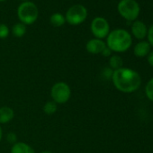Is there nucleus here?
Instances as JSON below:
<instances>
[{
  "label": "nucleus",
  "instance_id": "nucleus-1",
  "mask_svg": "<svg viewBox=\"0 0 153 153\" xmlns=\"http://www.w3.org/2000/svg\"><path fill=\"white\" fill-rule=\"evenodd\" d=\"M111 79L115 88L123 93L135 92L141 85L140 74L134 69L124 67L114 70Z\"/></svg>",
  "mask_w": 153,
  "mask_h": 153
},
{
  "label": "nucleus",
  "instance_id": "nucleus-2",
  "mask_svg": "<svg viewBox=\"0 0 153 153\" xmlns=\"http://www.w3.org/2000/svg\"><path fill=\"white\" fill-rule=\"evenodd\" d=\"M105 44L114 52H125L132 44V37L131 34L124 29H115L110 31L106 37Z\"/></svg>",
  "mask_w": 153,
  "mask_h": 153
},
{
  "label": "nucleus",
  "instance_id": "nucleus-3",
  "mask_svg": "<svg viewBox=\"0 0 153 153\" xmlns=\"http://www.w3.org/2000/svg\"><path fill=\"white\" fill-rule=\"evenodd\" d=\"M39 16V9L32 1L22 2L17 8V17L25 25L34 24Z\"/></svg>",
  "mask_w": 153,
  "mask_h": 153
},
{
  "label": "nucleus",
  "instance_id": "nucleus-4",
  "mask_svg": "<svg viewBox=\"0 0 153 153\" xmlns=\"http://www.w3.org/2000/svg\"><path fill=\"white\" fill-rule=\"evenodd\" d=\"M117 11L125 20L134 22L140 16V7L136 0H121L117 5Z\"/></svg>",
  "mask_w": 153,
  "mask_h": 153
},
{
  "label": "nucleus",
  "instance_id": "nucleus-5",
  "mask_svg": "<svg viewBox=\"0 0 153 153\" xmlns=\"http://www.w3.org/2000/svg\"><path fill=\"white\" fill-rule=\"evenodd\" d=\"M88 16V9L85 6L76 4L71 6L66 12V22L70 25H79L84 23Z\"/></svg>",
  "mask_w": 153,
  "mask_h": 153
},
{
  "label": "nucleus",
  "instance_id": "nucleus-6",
  "mask_svg": "<svg viewBox=\"0 0 153 153\" xmlns=\"http://www.w3.org/2000/svg\"><path fill=\"white\" fill-rule=\"evenodd\" d=\"M71 96V89L69 86L65 82H58L53 85L51 90V97L52 101L57 105H62L67 103Z\"/></svg>",
  "mask_w": 153,
  "mask_h": 153
},
{
  "label": "nucleus",
  "instance_id": "nucleus-7",
  "mask_svg": "<svg viewBox=\"0 0 153 153\" xmlns=\"http://www.w3.org/2000/svg\"><path fill=\"white\" fill-rule=\"evenodd\" d=\"M90 30L95 38L103 40L106 38L110 33V25L105 18L102 16H97L91 22Z\"/></svg>",
  "mask_w": 153,
  "mask_h": 153
},
{
  "label": "nucleus",
  "instance_id": "nucleus-8",
  "mask_svg": "<svg viewBox=\"0 0 153 153\" xmlns=\"http://www.w3.org/2000/svg\"><path fill=\"white\" fill-rule=\"evenodd\" d=\"M131 31L132 36H134L136 39L143 40L145 37H147L148 27L143 22L140 20H135L131 26Z\"/></svg>",
  "mask_w": 153,
  "mask_h": 153
},
{
  "label": "nucleus",
  "instance_id": "nucleus-9",
  "mask_svg": "<svg viewBox=\"0 0 153 153\" xmlns=\"http://www.w3.org/2000/svg\"><path fill=\"white\" fill-rule=\"evenodd\" d=\"M105 47V42L103 40L97 38L89 40L86 44V50L91 54H101Z\"/></svg>",
  "mask_w": 153,
  "mask_h": 153
},
{
  "label": "nucleus",
  "instance_id": "nucleus-10",
  "mask_svg": "<svg viewBox=\"0 0 153 153\" xmlns=\"http://www.w3.org/2000/svg\"><path fill=\"white\" fill-rule=\"evenodd\" d=\"M150 45L147 41H140L135 44L133 48V53L137 58H144L150 52Z\"/></svg>",
  "mask_w": 153,
  "mask_h": 153
},
{
  "label": "nucleus",
  "instance_id": "nucleus-11",
  "mask_svg": "<svg viewBox=\"0 0 153 153\" xmlns=\"http://www.w3.org/2000/svg\"><path fill=\"white\" fill-rule=\"evenodd\" d=\"M15 116L14 110L9 106L0 107V123L5 124L13 120Z\"/></svg>",
  "mask_w": 153,
  "mask_h": 153
},
{
  "label": "nucleus",
  "instance_id": "nucleus-12",
  "mask_svg": "<svg viewBox=\"0 0 153 153\" xmlns=\"http://www.w3.org/2000/svg\"><path fill=\"white\" fill-rule=\"evenodd\" d=\"M11 153H35L34 149L25 142H16L11 148Z\"/></svg>",
  "mask_w": 153,
  "mask_h": 153
},
{
  "label": "nucleus",
  "instance_id": "nucleus-13",
  "mask_svg": "<svg viewBox=\"0 0 153 153\" xmlns=\"http://www.w3.org/2000/svg\"><path fill=\"white\" fill-rule=\"evenodd\" d=\"M50 23L54 27H61L66 23L65 16L60 13H54L50 17Z\"/></svg>",
  "mask_w": 153,
  "mask_h": 153
},
{
  "label": "nucleus",
  "instance_id": "nucleus-14",
  "mask_svg": "<svg viewBox=\"0 0 153 153\" xmlns=\"http://www.w3.org/2000/svg\"><path fill=\"white\" fill-rule=\"evenodd\" d=\"M26 33V25L22 23H17L12 27V34L16 38H21Z\"/></svg>",
  "mask_w": 153,
  "mask_h": 153
},
{
  "label": "nucleus",
  "instance_id": "nucleus-15",
  "mask_svg": "<svg viewBox=\"0 0 153 153\" xmlns=\"http://www.w3.org/2000/svg\"><path fill=\"white\" fill-rule=\"evenodd\" d=\"M109 66L113 70L119 69L123 66V60L119 55H112L109 59Z\"/></svg>",
  "mask_w": 153,
  "mask_h": 153
},
{
  "label": "nucleus",
  "instance_id": "nucleus-16",
  "mask_svg": "<svg viewBox=\"0 0 153 153\" xmlns=\"http://www.w3.org/2000/svg\"><path fill=\"white\" fill-rule=\"evenodd\" d=\"M57 108H58V106H57V104L55 102L49 101L43 105V112L48 115H51V114L56 113Z\"/></svg>",
  "mask_w": 153,
  "mask_h": 153
},
{
  "label": "nucleus",
  "instance_id": "nucleus-17",
  "mask_svg": "<svg viewBox=\"0 0 153 153\" xmlns=\"http://www.w3.org/2000/svg\"><path fill=\"white\" fill-rule=\"evenodd\" d=\"M145 95L149 100L153 102V78L149 80L145 87Z\"/></svg>",
  "mask_w": 153,
  "mask_h": 153
},
{
  "label": "nucleus",
  "instance_id": "nucleus-18",
  "mask_svg": "<svg viewBox=\"0 0 153 153\" xmlns=\"http://www.w3.org/2000/svg\"><path fill=\"white\" fill-rule=\"evenodd\" d=\"M10 30L5 24H0V39H6L9 35Z\"/></svg>",
  "mask_w": 153,
  "mask_h": 153
},
{
  "label": "nucleus",
  "instance_id": "nucleus-19",
  "mask_svg": "<svg viewBox=\"0 0 153 153\" xmlns=\"http://www.w3.org/2000/svg\"><path fill=\"white\" fill-rule=\"evenodd\" d=\"M147 38H148V42L149 43V45L153 47V25H151L150 27L148 29Z\"/></svg>",
  "mask_w": 153,
  "mask_h": 153
},
{
  "label": "nucleus",
  "instance_id": "nucleus-20",
  "mask_svg": "<svg viewBox=\"0 0 153 153\" xmlns=\"http://www.w3.org/2000/svg\"><path fill=\"white\" fill-rule=\"evenodd\" d=\"M7 140L11 143L12 145L16 143V140H17V136L15 132H9L7 135Z\"/></svg>",
  "mask_w": 153,
  "mask_h": 153
},
{
  "label": "nucleus",
  "instance_id": "nucleus-21",
  "mask_svg": "<svg viewBox=\"0 0 153 153\" xmlns=\"http://www.w3.org/2000/svg\"><path fill=\"white\" fill-rule=\"evenodd\" d=\"M113 73H114V70L111 68H106L104 69L103 71V76L106 79H112V76H113Z\"/></svg>",
  "mask_w": 153,
  "mask_h": 153
},
{
  "label": "nucleus",
  "instance_id": "nucleus-22",
  "mask_svg": "<svg viewBox=\"0 0 153 153\" xmlns=\"http://www.w3.org/2000/svg\"><path fill=\"white\" fill-rule=\"evenodd\" d=\"M112 52H113V51L106 46V47L105 48V50L102 51L101 54H102L104 57H111V56H112Z\"/></svg>",
  "mask_w": 153,
  "mask_h": 153
},
{
  "label": "nucleus",
  "instance_id": "nucleus-23",
  "mask_svg": "<svg viewBox=\"0 0 153 153\" xmlns=\"http://www.w3.org/2000/svg\"><path fill=\"white\" fill-rule=\"evenodd\" d=\"M147 60H148V63L151 67H153V51H150V52L147 56Z\"/></svg>",
  "mask_w": 153,
  "mask_h": 153
},
{
  "label": "nucleus",
  "instance_id": "nucleus-24",
  "mask_svg": "<svg viewBox=\"0 0 153 153\" xmlns=\"http://www.w3.org/2000/svg\"><path fill=\"white\" fill-rule=\"evenodd\" d=\"M2 138H3V131H2L1 126H0V141L2 140Z\"/></svg>",
  "mask_w": 153,
  "mask_h": 153
},
{
  "label": "nucleus",
  "instance_id": "nucleus-25",
  "mask_svg": "<svg viewBox=\"0 0 153 153\" xmlns=\"http://www.w3.org/2000/svg\"><path fill=\"white\" fill-rule=\"evenodd\" d=\"M41 153H53V152H51V151H50V150H44V151H42V152H41Z\"/></svg>",
  "mask_w": 153,
  "mask_h": 153
},
{
  "label": "nucleus",
  "instance_id": "nucleus-26",
  "mask_svg": "<svg viewBox=\"0 0 153 153\" xmlns=\"http://www.w3.org/2000/svg\"><path fill=\"white\" fill-rule=\"evenodd\" d=\"M22 2H26V1H30V0H20Z\"/></svg>",
  "mask_w": 153,
  "mask_h": 153
},
{
  "label": "nucleus",
  "instance_id": "nucleus-27",
  "mask_svg": "<svg viewBox=\"0 0 153 153\" xmlns=\"http://www.w3.org/2000/svg\"><path fill=\"white\" fill-rule=\"evenodd\" d=\"M4 1H6V0H0V2H4Z\"/></svg>",
  "mask_w": 153,
  "mask_h": 153
}]
</instances>
